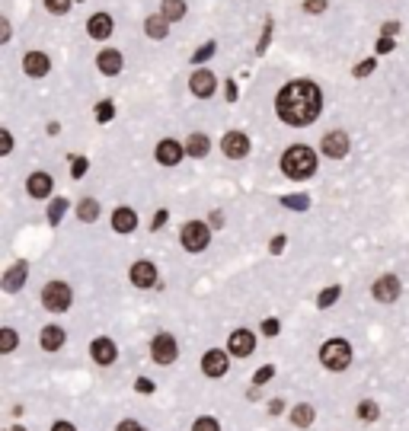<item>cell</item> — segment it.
Masks as SVG:
<instances>
[{"instance_id":"obj_23","label":"cell","mask_w":409,"mask_h":431,"mask_svg":"<svg viewBox=\"0 0 409 431\" xmlns=\"http://www.w3.org/2000/svg\"><path fill=\"white\" fill-rule=\"evenodd\" d=\"M167 23H170L167 17H151L147 23H144V33L151 35V39H163V35L170 33V26H167Z\"/></svg>"},{"instance_id":"obj_22","label":"cell","mask_w":409,"mask_h":431,"mask_svg":"<svg viewBox=\"0 0 409 431\" xmlns=\"http://www.w3.org/2000/svg\"><path fill=\"white\" fill-rule=\"evenodd\" d=\"M64 345V329H58V326H48V329H42V349L45 351H55Z\"/></svg>"},{"instance_id":"obj_47","label":"cell","mask_w":409,"mask_h":431,"mask_svg":"<svg viewBox=\"0 0 409 431\" xmlns=\"http://www.w3.org/2000/svg\"><path fill=\"white\" fill-rule=\"evenodd\" d=\"M118 431H144V428L138 422H122V425H118Z\"/></svg>"},{"instance_id":"obj_45","label":"cell","mask_w":409,"mask_h":431,"mask_svg":"<svg viewBox=\"0 0 409 431\" xmlns=\"http://www.w3.org/2000/svg\"><path fill=\"white\" fill-rule=\"evenodd\" d=\"M397 29H400V23H384V35H387V39H393Z\"/></svg>"},{"instance_id":"obj_42","label":"cell","mask_w":409,"mask_h":431,"mask_svg":"<svg viewBox=\"0 0 409 431\" xmlns=\"http://www.w3.org/2000/svg\"><path fill=\"white\" fill-rule=\"evenodd\" d=\"M377 51H381V55H387V51H393V39H387V35H381V39H377Z\"/></svg>"},{"instance_id":"obj_20","label":"cell","mask_w":409,"mask_h":431,"mask_svg":"<svg viewBox=\"0 0 409 431\" xmlns=\"http://www.w3.org/2000/svg\"><path fill=\"white\" fill-rule=\"evenodd\" d=\"M29 195H33V199H45V195H51V176L48 173H33L29 176Z\"/></svg>"},{"instance_id":"obj_39","label":"cell","mask_w":409,"mask_h":431,"mask_svg":"<svg viewBox=\"0 0 409 431\" xmlns=\"http://www.w3.org/2000/svg\"><path fill=\"white\" fill-rule=\"evenodd\" d=\"M272 374H275V367L272 365H266L262 371H256V377H253V383H266V380H272Z\"/></svg>"},{"instance_id":"obj_17","label":"cell","mask_w":409,"mask_h":431,"mask_svg":"<svg viewBox=\"0 0 409 431\" xmlns=\"http://www.w3.org/2000/svg\"><path fill=\"white\" fill-rule=\"evenodd\" d=\"M183 154H185V150L179 147L176 141H160V147H157V160H160L163 166H176Z\"/></svg>"},{"instance_id":"obj_26","label":"cell","mask_w":409,"mask_h":431,"mask_svg":"<svg viewBox=\"0 0 409 431\" xmlns=\"http://www.w3.org/2000/svg\"><path fill=\"white\" fill-rule=\"evenodd\" d=\"M77 217L90 224V221H96V217H100V205H96L93 199H84L80 205H77Z\"/></svg>"},{"instance_id":"obj_33","label":"cell","mask_w":409,"mask_h":431,"mask_svg":"<svg viewBox=\"0 0 409 431\" xmlns=\"http://www.w3.org/2000/svg\"><path fill=\"white\" fill-rule=\"evenodd\" d=\"M112 116H116V106H112V102H100V106H96V118H100V122H109Z\"/></svg>"},{"instance_id":"obj_51","label":"cell","mask_w":409,"mask_h":431,"mask_svg":"<svg viewBox=\"0 0 409 431\" xmlns=\"http://www.w3.org/2000/svg\"><path fill=\"white\" fill-rule=\"evenodd\" d=\"M163 221H167V211H160V214H157V217H154V224H151V227H154V230H157V227H160V224H163Z\"/></svg>"},{"instance_id":"obj_21","label":"cell","mask_w":409,"mask_h":431,"mask_svg":"<svg viewBox=\"0 0 409 431\" xmlns=\"http://www.w3.org/2000/svg\"><path fill=\"white\" fill-rule=\"evenodd\" d=\"M26 272H29L26 262H17V266L3 275V288H7V291H19V288H23V282H26Z\"/></svg>"},{"instance_id":"obj_54","label":"cell","mask_w":409,"mask_h":431,"mask_svg":"<svg viewBox=\"0 0 409 431\" xmlns=\"http://www.w3.org/2000/svg\"><path fill=\"white\" fill-rule=\"evenodd\" d=\"M77 3H80V0H77Z\"/></svg>"},{"instance_id":"obj_15","label":"cell","mask_w":409,"mask_h":431,"mask_svg":"<svg viewBox=\"0 0 409 431\" xmlns=\"http://www.w3.org/2000/svg\"><path fill=\"white\" fill-rule=\"evenodd\" d=\"M87 33H90L93 39H109V35H112V17H109V13H96V17H90Z\"/></svg>"},{"instance_id":"obj_41","label":"cell","mask_w":409,"mask_h":431,"mask_svg":"<svg viewBox=\"0 0 409 431\" xmlns=\"http://www.w3.org/2000/svg\"><path fill=\"white\" fill-rule=\"evenodd\" d=\"M304 10H307V13H323L326 0H304Z\"/></svg>"},{"instance_id":"obj_48","label":"cell","mask_w":409,"mask_h":431,"mask_svg":"<svg viewBox=\"0 0 409 431\" xmlns=\"http://www.w3.org/2000/svg\"><path fill=\"white\" fill-rule=\"evenodd\" d=\"M10 150H13V138H10V131L3 128V154H10Z\"/></svg>"},{"instance_id":"obj_25","label":"cell","mask_w":409,"mask_h":431,"mask_svg":"<svg viewBox=\"0 0 409 431\" xmlns=\"http://www.w3.org/2000/svg\"><path fill=\"white\" fill-rule=\"evenodd\" d=\"M160 17H167L170 23L173 19H183L185 17V0H163V13Z\"/></svg>"},{"instance_id":"obj_7","label":"cell","mask_w":409,"mask_h":431,"mask_svg":"<svg viewBox=\"0 0 409 431\" xmlns=\"http://www.w3.org/2000/svg\"><path fill=\"white\" fill-rule=\"evenodd\" d=\"M323 154L333 160H343L345 154H349V138H345V131H329L323 138Z\"/></svg>"},{"instance_id":"obj_35","label":"cell","mask_w":409,"mask_h":431,"mask_svg":"<svg viewBox=\"0 0 409 431\" xmlns=\"http://www.w3.org/2000/svg\"><path fill=\"white\" fill-rule=\"evenodd\" d=\"M45 7H48L51 13H67V10H71V0H45Z\"/></svg>"},{"instance_id":"obj_36","label":"cell","mask_w":409,"mask_h":431,"mask_svg":"<svg viewBox=\"0 0 409 431\" xmlns=\"http://www.w3.org/2000/svg\"><path fill=\"white\" fill-rule=\"evenodd\" d=\"M269 39H272V19H269V23H266V29H262V39H259V45H256V55H262V51H266Z\"/></svg>"},{"instance_id":"obj_3","label":"cell","mask_w":409,"mask_h":431,"mask_svg":"<svg viewBox=\"0 0 409 431\" xmlns=\"http://www.w3.org/2000/svg\"><path fill=\"white\" fill-rule=\"evenodd\" d=\"M320 361H323V367H329V371H343V367H349V361H352L349 342H343V339L326 342L323 349H320Z\"/></svg>"},{"instance_id":"obj_27","label":"cell","mask_w":409,"mask_h":431,"mask_svg":"<svg viewBox=\"0 0 409 431\" xmlns=\"http://www.w3.org/2000/svg\"><path fill=\"white\" fill-rule=\"evenodd\" d=\"M291 422L298 425V428H307V425L313 422V409H310L307 403H301V406H294V412H291Z\"/></svg>"},{"instance_id":"obj_9","label":"cell","mask_w":409,"mask_h":431,"mask_svg":"<svg viewBox=\"0 0 409 431\" xmlns=\"http://www.w3.org/2000/svg\"><path fill=\"white\" fill-rule=\"evenodd\" d=\"M253 349H256V336H253L250 329H237V332H230V355L246 358Z\"/></svg>"},{"instance_id":"obj_49","label":"cell","mask_w":409,"mask_h":431,"mask_svg":"<svg viewBox=\"0 0 409 431\" xmlns=\"http://www.w3.org/2000/svg\"><path fill=\"white\" fill-rule=\"evenodd\" d=\"M51 431H77V428H74V425H71V422H58V425H55V428H51Z\"/></svg>"},{"instance_id":"obj_46","label":"cell","mask_w":409,"mask_h":431,"mask_svg":"<svg viewBox=\"0 0 409 431\" xmlns=\"http://www.w3.org/2000/svg\"><path fill=\"white\" fill-rule=\"evenodd\" d=\"M269 249H272V253H282V249H284V237H275V240L269 243Z\"/></svg>"},{"instance_id":"obj_14","label":"cell","mask_w":409,"mask_h":431,"mask_svg":"<svg viewBox=\"0 0 409 431\" xmlns=\"http://www.w3.org/2000/svg\"><path fill=\"white\" fill-rule=\"evenodd\" d=\"M201 371L208 374V377H221L227 371V355L224 351H208V355L201 358Z\"/></svg>"},{"instance_id":"obj_8","label":"cell","mask_w":409,"mask_h":431,"mask_svg":"<svg viewBox=\"0 0 409 431\" xmlns=\"http://www.w3.org/2000/svg\"><path fill=\"white\" fill-rule=\"evenodd\" d=\"M221 147H224L227 157H234V160H240V157H246V154H250V141H246V134H240V131L224 134Z\"/></svg>"},{"instance_id":"obj_37","label":"cell","mask_w":409,"mask_h":431,"mask_svg":"<svg viewBox=\"0 0 409 431\" xmlns=\"http://www.w3.org/2000/svg\"><path fill=\"white\" fill-rule=\"evenodd\" d=\"M374 67H377V61H374V58L361 61V64L355 67V77H367V74H371V71H374Z\"/></svg>"},{"instance_id":"obj_11","label":"cell","mask_w":409,"mask_h":431,"mask_svg":"<svg viewBox=\"0 0 409 431\" xmlns=\"http://www.w3.org/2000/svg\"><path fill=\"white\" fill-rule=\"evenodd\" d=\"M189 86H192V93H195V96H201V100H208L211 93H215L217 80H215V74H211V71H195V74H192V80H189Z\"/></svg>"},{"instance_id":"obj_44","label":"cell","mask_w":409,"mask_h":431,"mask_svg":"<svg viewBox=\"0 0 409 431\" xmlns=\"http://www.w3.org/2000/svg\"><path fill=\"white\" fill-rule=\"evenodd\" d=\"M154 390V383L147 380V377H141V380H138V393H151Z\"/></svg>"},{"instance_id":"obj_28","label":"cell","mask_w":409,"mask_h":431,"mask_svg":"<svg viewBox=\"0 0 409 431\" xmlns=\"http://www.w3.org/2000/svg\"><path fill=\"white\" fill-rule=\"evenodd\" d=\"M64 211H67V199H55L51 201V208H48V221H51V227L58 224L61 217H64Z\"/></svg>"},{"instance_id":"obj_10","label":"cell","mask_w":409,"mask_h":431,"mask_svg":"<svg viewBox=\"0 0 409 431\" xmlns=\"http://www.w3.org/2000/svg\"><path fill=\"white\" fill-rule=\"evenodd\" d=\"M374 297L381 300V304H393V300L400 297V282H397L393 275L377 278V282H374Z\"/></svg>"},{"instance_id":"obj_6","label":"cell","mask_w":409,"mask_h":431,"mask_svg":"<svg viewBox=\"0 0 409 431\" xmlns=\"http://www.w3.org/2000/svg\"><path fill=\"white\" fill-rule=\"evenodd\" d=\"M151 351H154V358H157L160 365H170V361H176V339L170 336V332H160L157 339H154Z\"/></svg>"},{"instance_id":"obj_50","label":"cell","mask_w":409,"mask_h":431,"mask_svg":"<svg viewBox=\"0 0 409 431\" xmlns=\"http://www.w3.org/2000/svg\"><path fill=\"white\" fill-rule=\"evenodd\" d=\"M237 100V86L234 83H227V102H234Z\"/></svg>"},{"instance_id":"obj_32","label":"cell","mask_w":409,"mask_h":431,"mask_svg":"<svg viewBox=\"0 0 409 431\" xmlns=\"http://www.w3.org/2000/svg\"><path fill=\"white\" fill-rule=\"evenodd\" d=\"M215 48H217V45H215V42H208V45H201V48L199 51H195V64H201V61H208L211 58V55H215Z\"/></svg>"},{"instance_id":"obj_53","label":"cell","mask_w":409,"mask_h":431,"mask_svg":"<svg viewBox=\"0 0 409 431\" xmlns=\"http://www.w3.org/2000/svg\"><path fill=\"white\" fill-rule=\"evenodd\" d=\"M13 431H23V428H13Z\"/></svg>"},{"instance_id":"obj_34","label":"cell","mask_w":409,"mask_h":431,"mask_svg":"<svg viewBox=\"0 0 409 431\" xmlns=\"http://www.w3.org/2000/svg\"><path fill=\"white\" fill-rule=\"evenodd\" d=\"M0 349H3V351H13V349H17V332H13V329H3V342H0Z\"/></svg>"},{"instance_id":"obj_2","label":"cell","mask_w":409,"mask_h":431,"mask_svg":"<svg viewBox=\"0 0 409 431\" xmlns=\"http://www.w3.org/2000/svg\"><path fill=\"white\" fill-rule=\"evenodd\" d=\"M282 169H284V176H291V179H307V176L317 173V154L310 147H304V144H294L282 157Z\"/></svg>"},{"instance_id":"obj_38","label":"cell","mask_w":409,"mask_h":431,"mask_svg":"<svg viewBox=\"0 0 409 431\" xmlns=\"http://www.w3.org/2000/svg\"><path fill=\"white\" fill-rule=\"evenodd\" d=\"M192 431H221V428H217L215 419H199V422L192 425Z\"/></svg>"},{"instance_id":"obj_18","label":"cell","mask_w":409,"mask_h":431,"mask_svg":"<svg viewBox=\"0 0 409 431\" xmlns=\"http://www.w3.org/2000/svg\"><path fill=\"white\" fill-rule=\"evenodd\" d=\"M112 227H116L118 233H131L134 227H138V214H134L131 208H118L116 214H112Z\"/></svg>"},{"instance_id":"obj_40","label":"cell","mask_w":409,"mask_h":431,"mask_svg":"<svg viewBox=\"0 0 409 431\" xmlns=\"http://www.w3.org/2000/svg\"><path fill=\"white\" fill-rule=\"evenodd\" d=\"M84 173H87V160H84V157H77L74 163H71V176H74V179H80Z\"/></svg>"},{"instance_id":"obj_16","label":"cell","mask_w":409,"mask_h":431,"mask_svg":"<svg viewBox=\"0 0 409 431\" xmlns=\"http://www.w3.org/2000/svg\"><path fill=\"white\" fill-rule=\"evenodd\" d=\"M90 355H93V361H100V365H112V361H116V345L109 339H96L90 345Z\"/></svg>"},{"instance_id":"obj_4","label":"cell","mask_w":409,"mask_h":431,"mask_svg":"<svg viewBox=\"0 0 409 431\" xmlns=\"http://www.w3.org/2000/svg\"><path fill=\"white\" fill-rule=\"evenodd\" d=\"M42 304L48 310H55V313H64L71 307V288L64 282H48L42 291Z\"/></svg>"},{"instance_id":"obj_13","label":"cell","mask_w":409,"mask_h":431,"mask_svg":"<svg viewBox=\"0 0 409 431\" xmlns=\"http://www.w3.org/2000/svg\"><path fill=\"white\" fill-rule=\"evenodd\" d=\"M131 282L138 284V288H151V284L157 282V268H154L151 262H134L131 266Z\"/></svg>"},{"instance_id":"obj_29","label":"cell","mask_w":409,"mask_h":431,"mask_svg":"<svg viewBox=\"0 0 409 431\" xmlns=\"http://www.w3.org/2000/svg\"><path fill=\"white\" fill-rule=\"evenodd\" d=\"M282 205H284V208H291V211H304V208L310 205V199H307V195H284Z\"/></svg>"},{"instance_id":"obj_52","label":"cell","mask_w":409,"mask_h":431,"mask_svg":"<svg viewBox=\"0 0 409 431\" xmlns=\"http://www.w3.org/2000/svg\"><path fill=\"white\" fill-rule=\"evenodd\" d=\"M269 409H272V412H282V399H272V403H269Z\"/></svg>"},{"instance_id":"obj_24","label":"cell","mask_w":409,"mask_h":431,"mask_svg":"<svg viewBox=\"0 0 409 431\" xmlns=\"http://www.w3.org/2000/svg\"><path fill=\"white\" fill-rule=\"evenodd\" d=\"M185 154H189V157H205V154H208V138H205V134H192L189 144H185Z\"/></svg>"},{"instance_id":"obj_19","label":"cell","mask_w":409,"mask_h":431,"mask_svg":"<svg viewBox=\"0 0 409 431\" xmlns=\"http://www.w3.org/2000/svg\"><path fill=\"white\" fill-rule=\"evenodd\" d=\"M96 67H100L102 74H118V71H122V55H118L116 48H109V51H102L100 58H96Z\"/></svg>"},{"instance_id":"obj_1","label":"cell","mask_w":409,"mask_h":431,"mask_svg":"<svg viewBox=\"0 0 409 431\" xmlns=\"http://www.w3.org/2000/svg\"><path fill=\"white\" fill-rule=\"evenodd\" d=\"M320 106H323V96H320L317 83L310 80H294L288 83L275 100L278 116L288 125H307L320 116Z\"/></svg>"},{"instance_id":"obj_30","label":"cell","mask_w":409,"mask_h":431,"mask_svg":"<svg viewBox=\"0 0 409 431\" xmlns=\"http://www.w3.org/2000/svg\"><path fill=\"white\" fill-rule=\"evenodd\" d=\"M336 300H339V288L333 284V288H326L323 294H320L317 304H320V307H329V304H336Z\"/></svg>"},{"instance_id":"obj_31","label":"cell","mask_w":409,"mask_h":431,"mask_svg":"<svg viewBox=\"0 0 409 431\" xmlns=\"http://www.w3.org/2000/svg\"><path fill=\"white\" fill-rule=\"evenodd\" d=\"M358 415L365 419V422H374V419H377V406L367 399V403H361V406H358Z\"/></svg>"},{"instance_id":"obj_5","label":"cell","mask_w":409,"mask_h":431,"mask_svg":"<svg viewBox=\"0 0 409 431\" xmlns=\"http://www.w3.org/2000/svg\"><path fill=\"white\" fill-rule=\"evenodd\" d=\"M211 240V230L208 224H201V221H192V224L183 227V246L189 249V253H199V249H205Z\"/></svg>"},{"instance_id":"obj_12","label":"cell","mask_w":409,"mask_h":431,"mask_svg":"<svg viewBox=\"0 0 409 431\" xmlns=\"http://www.w3.org/2000/svg\"><path fill=\"white\" fill-rule=\"evenodd\" d=\"M23 67H26V74L29 77H45L48 74V67H51V61H48V55H42V51H29L23 58Z\"/></svg>"},{"instance_id":"obj_43","label":"cell","mask_w":409,"mask_h":431,"mask_svg":"<svg viewBox=\"0 0 409 431\" xmlns=\"http://www.w3.org/2000/svg\"><path fill=\"white\" fill-rule=\"evenodd\" d=\"M262 332H266V336H275V332H278V320H266V323H262Z\"/></svg>"}]
</instances>
